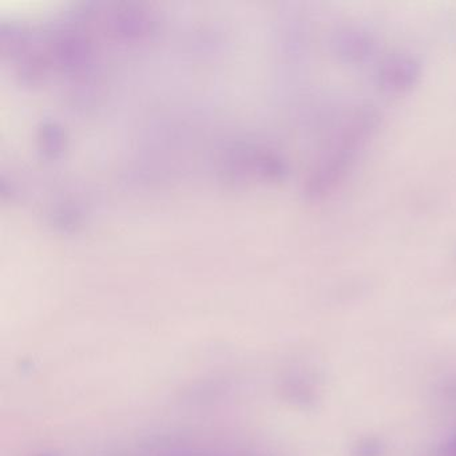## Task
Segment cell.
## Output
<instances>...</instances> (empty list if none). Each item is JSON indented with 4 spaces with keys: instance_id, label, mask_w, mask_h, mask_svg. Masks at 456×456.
<instances>
[{
    "instance_id": "obj_1",
    "label": "cell",
    "mask_w": 456,
    "mask_h": 456,
    "mask_svg": "<svg viewBox=\"0 0 456 456\" xmlns=\"http://www.w3.org/2000/svg\"><path fill=\"white\" fill-rule=\"evenodd\" d=\"M378 122V114L370 109H360L352 114L314 169L309 186L312 196L325 197L338 188L372 138Z\"/></svg>"
},
{
    "instance_id": "obj_2",
    "label": "cell",
    "mask_w": 456,
    "mask_h": 456,
    "mask_svg": "<svg viewBox=\"0 0 456 456\" xmlns=\"http://www.w3.org/2000/svg\"><path fill=\"white\" fill-rule=\"evenodd\" d=\"M421 76L420 63L412 55H387L376 69V84L386 94L403 95L418 85Z\"/></svg>"
},
{
    "instance_id": "obj_3",
    "label": "cell",
    "mask_w": 456,
    "mask_h": 456,
    "mask_svg": "<svg viewBox=\"0 0 456 456\" xmlns=\"http://www.w3.org/2000/svg\"><path fill=\"white\" fill-rule=\"evenodd\" d=\"M332 53L346 65L359 66L368 62L376 52V41L370 31L357 26L338 28L330 41Z\"/></svg>"
}]
</instances>
